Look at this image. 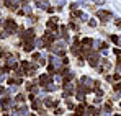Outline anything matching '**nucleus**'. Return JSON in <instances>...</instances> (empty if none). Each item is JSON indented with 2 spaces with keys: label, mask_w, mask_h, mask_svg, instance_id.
Segmentation results:
<instances>
[{
  "label": "nucleus",
  "mask_w": 121,
  "mask_h": 116,
  "mask_svg": "<svg viewBox=\"0 0 121 116\" xmlns=\"http://www.w3.org/2000/svg\"><path fill=\"white\" fill-rule=\"evenodd\" d=\"M80 88L82 90H83V92H87V93H88V92H92V90H93V83H95V82H93V80H92V78H88V77H82L80 78Z\"/></svg>",
  "instance_id": "f257e3e1"
},
{
  "label": "nucleus",
  "mask_w": 121,
  "mask_h": 116,
  "mask_svg": "<svg viewBox=\"0 0 121 116\" xmlns=\"http://www.w3.org/2000/svg\"><path fill=\"white\" fill-rule=\"evenodd\" d=\"M21 39L25 41V43H30V41H35V31L33 30H28V31H25V33H20Z\"/></svg>",
  "instance_id": "f03ea898"
},
{
  "label": "nucleus",
  "mask_w": 121,
  "mask_h": 116,
  "mask_svg": "<svg viewBox=\"0 0 121 116\" xmlns=\"http://www.w3.org/2000/svg\"><path fill=\"white\" fill-rule=\"evenodd\" d=\"M51 47V51L52 52H56V54H64V51H65V47H64V44L62 43H57V44H52V46H49Z\"/></svg>",
  "instance_id": "7ed1b4c3"
},
{
  "label": "nucleus",
  "mask_w": 121,
  "mask_h": 116,
  "mask_svg": "<svg viewBox=\"0 0 121 116\" xmlns=\"http://www.w3.org/2000/svg\"><path fill=\"white\" fill-rule=\"evenodd\" d=\"M5 30H7V31L12 34V33H13V31H17L18 28H17V23H15L13 20H8V21L5 23Z\"/></svg>",
  "instance_id": "20e7f679"
},
{
  "label": "nucleus",
  "mask_w": 121,
  "mask_h": 116,
  "mask_svg": "<svg viewBox=\"0 0 121 116\" xmlns=\"http://www.w3.org/2000/svg\"><path fill=\"white\" fill-rule=\"evenodd\" d=\"M23 0H5V5L8 7V8H12V10H17V7L20 5Z\"/></svg>",
  "instance_id": "39448f33"
},
{
  "label": "nucleus",
  "mask_w": 121,
  "mask_h": 116,
  "mask_svg": "<svg viewBox=\"0 0 121 116\" xmlns=\"http://www.w3.org/2000/svg\"><path fill=\"white\" fill-rule=\"evenodd\" d=\"M97 17H98L101 21H108V20L111 18V13H110V12H105V10H100V12L97 13Z\"/></svg>",
  "instance_id": "423d86ee"
},
{
  "label": "nucleus",
  "mask_w": 121,
  "mask_h": 116,
  "mask_svg": "<svg viewBox=\"0 0 121 116\" xmlns=\"http://www.w3.org/2000/svg\"><path fill=\"white\" fill-rule=\"evenodd\" d=\"M52 39H54V34H51V33H46V34L43 36V43H44V46L48 47V46L52 43Z\"/></svg>",
  "instance_id": "0eeeda50"
},
{
  "label": "nucleus",
  "mask_w": 121,
  "mask_h": 116,
  "mask_svg": "<svg viewBox=\"0 0 121 116\" xmlns=\"http://www.w3.org/2000/svg\"><path fill=\"white\" fill-rule=\"evenodd\" d=\"M56 20L57 18H51L48 21V30H51V31H57V25H56Z\"/></svg>",
  "instance_id": "6e6552de"
},
{
  "label": "nucleus",
  "mask_w": 121,
  "mask_h": 116,
  "mask_svg": "<svg viewBox=\"0 0 121 116\" xmlns=\"http://www.w3.org/2000/svg\"><path fill=\"white\" fill-rule=\"evenodd\" d=\"M70 49H72V52H74L75 56H80V57H82V52H80V44H79V43H74V46H72Z\"/></svg>",
  "instance_id": "1a4fd4ad"
},
{
  "label": "nucleus",
  "mask_w": 121,
  "mask_h": 116,
  "mask_svg": "<svg viewBox=\"0 0 121 116\" xmlns=\"http://www.w3.org/2000/svg\"><path fill=\"white\" fill-rule=\"evenodd\" d=\"M35 3H36V7H39V8H48V7H49V2H48V0H35Z\"/></svg>",
  "instance_id": "9d476101"
},
{
  "label": "nucleus",
  "mask_w": 121,
  "mask_h": 116,
  "mask_svg": "<svg viewBox=\"0 0 121 116\" xmlns=\"http://www.w3.org/2000/svg\"><path fill=\"white\" fill-rule=\"evenodd\" d=\"M49 82H51V77H49V75H46V74L39 77V83H41V85H44V87H46Z\"/></svg>",
  "instance_id": "9b49d317"
},
{
  "label": "nucleus",
  "mask_w": 121,
  "mask_h": 116,
  "mask_svg": "<svg viewBox=\"0 0 121 116\" xmlns=\"http://www.w3.org/2000/svg\"><path fill=\"white\" fill-rule=\"evenodd\" d=\"M88 62H90V65L97 67V64H98V57H97V54H90V57H88Z\"/></svg>",
  "instance_id": "f8f14e48"
},
{
  "label": "nucleus",
  "mask_w": 121,
  "mask_h": 116,
  "mask_svg": "<svg viewBox=\"0 0 121 116\" xmlns=\"http://www.w3.org/2000/svg\"><path fill=\"white\" fill-rule=\"evenodd\" d=\"M92 43H93V41H92L90 38H85V39H82V47H83V49H88V47L92 46Z\"/></svg>",
  "instance_id": "ddd939ff"
},
{
  "label": "nucleus",
  "mask_w": 121,
  "mask_h": 116,
  "mask_svg": "<svg viewBox=\"0 0 121 116\" xmlns=\"http://www.w3.org/2000/svg\"><path fill=\"white\" fill-rule=\"evenodd\" d=\"M7 67L8 69H15L17 67V60L15 59H7Z\"/></svg>",
  "instance_id": "4468645a"
},
{
  "label": "nucleus",
  "mask_w": 121,
  "mask_h": 116,
  "mask_svg": "<svg viewBox=\"0 0 121 116\" xmlns=\"http://www.w3.org/2000/svg\"><path fill=\"white\" fill-rule=\"evenodd\" d=\"M83 111H85V105H79L77 110H75V116H82V115H83Z\"/></svg>",
  "instance_id": "2eb2a0df"
},
{
  "label": "nucleus",
  "mask_w": 121,
  "mask_h": 116,
  "mask_svg": "<svg viewBox=\"0 0 121 116\" xmlns=\"http://www.w3.org/2000/svg\"><path fill=\"white\" fill-rule=\"evenodd\" d=\"M33 49H35V43H33V41L25 43V51H28V52H30V51H33Z\"/></svg>",
  "instance_id": "dca6fc26"
},
{
  "label": "nucleus",
  "mask_w": 121,
  "mask_h": 116,
  "mask_svg": "<svg viewBox=\"0 0 121 116\" xmlns=\"http://www.w3.org/2000/svg\"><path fill=\"white\" fill-rule=\"evenodd\" d=\"M44 105H46L48 108H51V106H57V101H52V100L46 98V100H44Z\"/></svg>",
  "instance_id": "f3484780"
},
{
  "label": "nucleus",
  "mask_w": 121,
  "mask_h": 116,
  "mask_svg": "<svg viewBox=\"0 0 121 116\" xmlns=\"http://www.w3.org/2000/svg\"><path fill=\"white\" fill-rule=\"evenodd\" d=\"M18 13H20V15H23V13L30 15V13H31V7H30V5H25V8H23V10H18Z\"/></svg>",
  "instance_id": "a211bd4d"
},
{
  "label": "nucleus",
  "mask_w": 121,
  "mask_h": 116,
  "mask_svg": "<svg viewBox=\"0 0 121 116\" xmlns=\"http://www.w3.org/2000/svg\"><path fill=\"white\" fill-rule=\"evenodd\" d=\"M113 88H115V92H116V97L121 98V82L116 83V85H113Z\"/></svg>",
  "instance_id": "6ab92c4d"
},
{
  "label": "nucleus",
  "mask_w": 121,
  "mask_h": 116,
  "mask_svg": "<svg viewBox=\"0 0 121 116\" xmlns=\"http://www.w3.org/2000/svg\"><path fill=\"white\" fill-rule=\"evenodd\" d=\"M72 78H74V74H70V72L64 74V83H69V82H70Z\"/></svg>",
  "instance_id": "aec40b11"
},
{
  "label": "nucleus",
  "mask_w": 121,
  "mask_h": 116,
  "mask_svg": "<svg viewBox=\"0 0 121 116\" xmlns=\"http://www.w3.org/2000/svg\"><path fill=\"white\" fill-rule=\"evenodd\" d=\"M10 103H12V101H10L8 98H3V100H2V108H3V110H8Z\"/></svg>",
  "instance_id": "412c9836"
},
{
  "label": "nucleus",
  "mask_w": 121,
  "mask_h": 116,
  "mask_svg": "<svg viewBox=\"0 0 121 116\" xmlns=\"http://www.w3.org/2000/svg\"><path fill=\"white\" fill-rule=\"evenodd\" d=\"M49 60H51V64L52 65H57V67H60V60L57 57H49Z\"/></svg>",
  "instance_id": "4be33fe9"
},
{
  "label": "nucleus",
  "mask_w": 121,
  "mask_h": 116,
  "mask_svg": "<svg viewBox=\"0 0 121 116\" xmlns=\"http://www.w3.org/2000/svg\"><path fill=\"white\" fill-rule=\"evenodd\" d=\"M30 67H31V65H30V64H28L26 60H25V62H21V69H25V72H26V70H28Z\"/></svg>",
  "instance_id": "5701e85b"
},
{
  "label": "nucleus",
  "mask_w": 121,
  "mask_h": 116,
  "mask_svg": "<svg viewBox=\"0 0 121 116\" xmlns=\"http://www.w3.org/2000/svg\"><path fill=\"white\" fill-rule=\"evenodd\" d=\"M56 88H57V87L52 85V83H48V85H46V90H49V92H52V90H56Z\"/></svg>",
  "instance_id": "b1692460"
},
{
  "label": "nucleus",
  "mask_w": 121,
  "mask_h": 116,
  "mask_svg": "<svg viewBox=\"0 0 121 116\" xmlns=\"http://www.w3.org/2000/svg\"><path fill=\"white\" fill-rule=\"evenodd\" d=\"M26 110H28L26 106H21V108H18V113H17V115H25V113H26Z\"/></svg>",
  "instance_id": "393cba45"
},
{
  "label": "nucleus",
  "mask_w": 121,
  "mask_h": 116,
  "mask_svg": "<svg viewBox=\"0 0 121 116\" xmlns=\"http://www.w3.org/2000/svg\"><path fill=\"white\" fill-rule=\"evenodd\" d=\"M8 83H21V78H10Z\"/></svg>",
  "instance_id": "a878e982"
},
{
  "label": "nucleus",
  "mask_w": 121,
  "mask_h": 116,
  "mask_svg": "<svg viewBox=\"0 0 121 116\" xmlns=\"http://www.w3.org/2000/svg\"><path fill=\"white\" fill-rule=\"evenodd\" d=\"M39 108V101L38 100H33V110H38Z\"/></svg>",
  "instance_id": "bb28decb"
},
{
  "label": "nucleus",
  "mask_w": 121,
  "mask_h": 116,
  "mask_svg": "<svg viewBox=\"0 0 121 116\" xmlns=\"http://www.w3.org/2000/svg\"><path fill=\"white\" fill-rule=\"evenodd\" d=\"M111 41H113L115 44H120V38H118V36H115V34L111 36Z\"/></svg>",
  "instance_id": "cd10ccee"
},
{
  "label": "nucleus",
  "mask_w": 121,
  "mask_h": 116,
  "mask_svg": "<svg viewBox=\"0 0 121 116\" xmlns=\"http://www.w3.org/2000/svg\"><path fill=\"white\" fill-rule=\"evenodd\" d=\"M105 111H106V113L111 111V103H106V105H105Z\"/></svg>",
  "instance_id": "c85d7f7f"
},
{
  "label": "nucleus",
  "mask_w": 121,
  "mask_h": 116,
  "mask_svg": "<svg viewBox=\"0 0 121 116\" xmlns=\"http://www.w3.org/2000/svg\"><path fill=\"white\" fill-rule=\"evenodd\" d=\"M87 113H88V115H93V113H95V108H93V106H88V108H87Z\"/></svg>",
  "instance_id": "c756f323"
},
{
  "label": "nucleus",
  "mask_w": 121,
  "mask_h": 116,
  "mask_svg": "<svg viewBox=\"0 0 121 116\" xmlns=\"http://www.w3.org/2000/svg\"><path fill=\"white\" fill-rule=\"evenodd\" d=\"M17 101H18V103H23V101H25V97H23V95H18V97H17Z\"/></svg>",
  "instance_id": "7c9ffc66"
},
{
  "label": "nucleus",
  "mask_w": 121,
  "mask_h": 116,
  "mask_svg": "<svg viewBox=\"0 0 121 116\" xmlns=\"http://www.w3.org/2000/svg\"><path fill=\"white\" fill-rule=\"evenodd\" d=\"M0 36H2V38H7V36H10V33L5 30V31H2V34H0Z\"/></svg>",
  "instance_id": "2f4dec72"
},
{
  "label": "nucleus",
  "mask_w": 121,
  "mask_h": 116,
  "mask_svg": "<svg viewBox=\"0 0 121 116\" xmlns=\"http://www.w3.org/2000/svg\"><path fill=\"white\" fill-rule=\"evenodd\" d=\"M54 113H56V115H62V113H64V110H62V108H56V111H54Z\"/></svg>",
  "instance_id": "473e14b6"
},
{
  "label": "nucleus",
  "mask_w": 121,
  "mask_h": 116,
  "mask_svg": "<svg viewBox=\"0 0 121 116\" xmlns=\"http://www.w3.org/2000/svg\"><path fill=\"white\" fill-rule=\"evenodd\" d=\"M88 25H90V26H97V21H95V20H90Z\"/></svg>",
  "instance_id": "72a5a7b5"
},
{
  "label": "nucleus",
  "mask_w": 121,
  "mask_h": 116,
  "mask_svg": "<svg viewBox=\"0 0 121 116\" xmlns=\"http://www.w3.org/2000/svg\"><path fill=\"white\" fill-rule=\"evenodd\" d=\"M39 64H41V65H44V64H46V60H44V57H39Z\"/></svg>",
  "instance_id": "f704fd0d"
},
{
  "label": "nucleus",
  "mask_w": 121,
  "mask_h": 116,
  "mask_svg": "<svg viewBox=\"0 0 121 116\" xmlns=\"http://www.w3.org/2000/svg\"><path fill=\"white\" fill-rule=\"evenodd\" d=\"M111 78H113V80H120V75H118V74H115V75H113Z\"/></svg>",
  "instance_id": "c9c22d12"
},
{
  "label": "nucleus",
  "mask_w": 121,
  "mask_h": 116,
  "mask_svg": "<svg viewBox=\"0 0 121 116\" xmlns=\"http://www.w3.org/2000/svg\"><path fill=\"white\" fill-rule=\"evenodd\" d=\"M95 2H97L98 5H103V3H105V0H95Z\"/></svg>",
  "instance_id": "e433bc0d"
},
{
  "label": "nucleus",
  "mask_w": 121,
  "mask_h": 116,
  "mask_svg": "<svg viewBox=\"0 0 121 116\" xmlns=\"http://www.w3.org/2000/svg\"><path fill=\"white\" fill-rule=\"evenodd\" d=\"M57 3H59V5H64V3H65V0H57Z\"/></svg>",
  "instance_id": "4c0bfd02"
},
{
  "label": "nucleus",
  "mask_w": 121,
  "mask_h": 116,
  "mask_svg": "<svg viewBox=\"0 0 121 116\" xmlns=\"http://www.w3.org/2000/svg\"><path fill=\"white\" fill-rule=\"evenodd\" d=\"M93 116H101V115H100V111H97V110H95V113H93Z\"/></svg>",
  "instance_id": "58836bf2"
},
{
  "label": "nucleus",
  "mask_w": 121,
  "mask_h": 116,
  "mask_svg": "<svg viewBox=\"0 0 121 116\" xmlns=\"http://www.w3.org/2000/svg\"><path fill=\"white\" fill-rule=\"evenodd\" d=\"M118 69H121V57L118 59Z\"/></svg>",
  "instance_id": "ea45409f"
},
{
  "label": "nucleus",
  "mask_w": 121,
  "mask_h": 116,
  "mask_svg": "<svg viewBox=\"0 0 121 116\" xmlns=\"http://www.w3.org/2000/svg\"><path fill=\"white\" fill-rule=\"evenodd\" d=\"M116 26H118V28L121 30V21H116Z\"/></svg>",
  "instance_id": "a19ab883"
},
{
  "label": "nucleus",
  "mask_w": 121,
  "mask_h": 116,
  "mask_svg": "<svg viewBox=\"0 0 121 116\" xmlns=\"http://www.w3.org/2000/svg\"><path fill=\"white\" fill-rule=\"evenodd\" d=\"M3 92H5V88H3V87H0V95H2Z\"/></svg>",
  "instance_id": "79ce46f5"
},
{
  "label": "nucleus",
  "mask_w": 121,
  "mask_h": 116,
  "mask_svg": "<svg viewBox=\"0 0 121 116\" xmlns=\"http://www.w3.org/2000/svg\"><path fill=\"white\" fill-rule=\"evenodd\" d=\"M0 54H2V47H0Z\"/></svg>",
  "instance_id": "37998d69"
},
{
  "label": "nucleus",
  "mask_w": 121,
  "mask_h": 116,
  "mask_svg": "<svg viewBox=\"0 0 121 116\" xmlns=\"http://www.w3.org/2000/svg\"><path fill=\"white\" fill-rule=\"evenodd\" d=\"M31 116H33V115H31Z\"/></svg>",
  "instance_id": "c03bdc74"
}]
</instances>
